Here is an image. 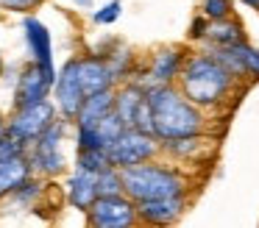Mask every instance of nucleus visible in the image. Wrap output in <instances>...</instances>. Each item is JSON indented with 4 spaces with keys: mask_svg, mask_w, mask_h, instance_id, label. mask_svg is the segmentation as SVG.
<instances>
[{
    "mask_svg": "<svg viewBox=\"0 0 259 228\" xmlns=\"http://www.w3.org/2000/svg\"><path fill=\"white\" fill-rule=\"evenodd\" d=\"M176 86L187 95L195 106H201L206 114L220 117L231 111L237 103V95L248 86L242 78H237L223 61L214 56L212 48H192L184 61Z\"/></svg>",
    "mask_w": 259,
    "mask_h": 228,
    "instance_id": "nucleus-1",
    "label": "nucleus"
},
{
    "mask_svg": "<svg viewBox=\"0 0 259 228\" xmlns=\"http://www.w3.org/2000/svg\"><path fill=\"white\" fill-rule=\"evenodd\" d=\"M151 100V131L159 142L195 133H214V117L195 106L176 83L148 89Z\"/></svg>",
    "mask_w": 259,
    "mask_h": 228,
    "instance_id": "nucleus-2",
    "label": "nucleus"
},
{
    "mask_svg": "<svg viewBox=\"0 0 259 228\" xmlns=\"http://www.w3.org/2000/svg\"><path fill=\"white\" fill-rule=\"evenodd\" d=\"M123 187L134 203L173 198V195H192L195 192V172L159 156V159L123 170Z\"/></svg>",
    "mask_w": 259,
    "mask_h": 228,
    "instance_id": "nucleus-3",
    "label": "nucleus"
},
{
    "mask_svg": "<svg viewBox=\"0 0 259 228\" xmlns=\"http://www.w3.org/2000/svg\"><path fill=\"white\" fill-rule=\"evenodd\" d=\"M70 131H73V120L59 114L53 125L42 133L36 142L28 145V159L36 175L56 181V178L67 175V156H64V142H67Z\"/></svg>",
    "mask_w": 259,
    "mask_h": 228,
    "instance_id": "nucleus-4",
    "label": "nucleus"
},
{
    "mask_svg": "<svg viewBox=\"0 0 259 228\" xmlns=\"http://www.w3.org/2000/svg\"><path fill=\"white\" fill-rule=\"evenodd\" d=\"M190 56L187 44H162L156 48L148 59H142L137 64L134 81H140L142 86H164V83H176L184 70V61Z\"/></svg>",
    "mask_w": 259,
    "mask_h": 228,
    "instance_id": "nucleus-5",
    "label": "nucleus"
},
{
    "mask_svg": "<svg viewBox=\"0 0 259 228\" xmlns=\"http://www.w3.org/2000/svg\"><path fill=\"white\" fill-rule=\"evenodd\" d=\"M56 117H59V109L53 103V98L36 100V103H28V106H14L6 117V133H12L14 139H20L28 148L31 142H36L53 125Z\"/></svg>",
    "mask_w": 259,
    "mask_h": 228,
    "instance_id": "nucleus-6",
    "label": "nucleus"
},
{
    "mask_svg": "<svg viewBox=\"0 0 259 228\" xmlns=\"http://www.w3.org/2000/svg\"><path fill=\"white\" fill-rule=\"evenodd\" d=\"M109 161L120 170H128L134 164H142V161H151L162 156V142L153 136L151 131H142V128H123L120 136L114 139L106 148Z\"/></svg>",
    "mask_w": 259,
    "mask_h": 228,
    "instance_id": "nucleus-7",
    "label": "nucleus"
},
{
    "mask_svg": "<svg viewBox=\"0 0 259 228\" xmlns=\"http://www.w3.org/2000/svg\"><path fill=\"white\" fill-rule=\"evenodd\" d=\"M28 175H34L28 148L12 133H3L0 136V200L12 198Z\"/></svg>",
    "mask_w": 259,
    "mask_h": 228,
    "instance_id": "nucleus-8",
    "label": "nucleus"
},
{
    "mask_svg": "<svg viewBox=\"0 0 259 228\" xmlns=\"http://www.w3.org/2000/svg\"><path fill=\"white\" fill-rule=\"evenodd\" d=\"M162 156L187 167V170L209 167L218 156V133H195V136L167 139V142H162Z\"/></svg>",
    "mask_w": 259,
    "mask_h": 228,
    "instance_id": "nucleus-9",
    "label": "nucleus"
},
{
    "mask_svg": "<svg viewBox=\"0 0 259 228\" xmlns=\"http://www.w3.org/2000/svg\"><path fill=\"white\" fill-rule=\"evenodd\" d=\"M114 111H117V117L123 120L125 128L151 131V100H148V86H142L134 78L117 83V86H114Z\"/></svg>",
    "mask_w": 259,
    "mask_h": 228,
    "instance_id": "nucleus-10",
    "label": "nucleus"
},
{
    "mask_svg": "<svg viewBox=\"0 0 259 228\" xmlns=\"http://www.w3.org/2000/svg\"><path fill=\"white\" fill-rule=\"evenodd\" d=\"M87 222L92 228H131L140 225L137 203L125 192L120 195H101L87 211Z\"/></svg>",
    "mask_w": 259,
    "mask_h": 228,
    "instance_id": "nucleus-11",
    "label": "nucleus"
},
{
    "mask_svg": "<svg viewBox=\"0 0 259 228\" xmlns=\"http://www.w3.org/2000/svg\"><path fill=\"white\" fill-rule=\"evenodd\" d=\"M59 70H45L36 61H28L14 78V92H12V109L14 106H28L36 100H45L53 95Z\"/></svg>",
    "mask_w": 259,
    "mask_h": 228,
    "instance_id": "nucleus-12",
    "label": "nucleus"
},
{
    "mask_svg": "<svg viewBox=\"0 0 259 228\" xmlns=\"http://www.w3.org/2000/svg\"><path fill=\"white\" fill-rule=\"evenodd\" d=\"M51 98H53V103H56L59 114L67 117V120H75L78 109L87 100V92H84L81 78H78V61H75V56H70V59L59 67V75H56V83H53Z\"/></svg>",
    "mask_w": 259,
    "mask_h": 228,
    "instance_id": "nucleus-13",
    "label": "nucleus"
},
{
    "mask_svg": "<svg viewBox=\"0 0 259 228\" xmlns=\"http://www.w3.org/2000/svg\"><path fill=\"white\" fill-rule=\"evenodd\" d=\"M192 206V195H173V198H159V200H140L137 214L142 225H176L184 220V214Z\"/></svg>",
    "mask_w": 259,
    "mask_h": 228,
    "instance_id": "nucleus-14",
    "label": "nucleus"
},
{
    "mask_svg": "<svg viewBox=\"0 0 259 228\" xmlns=\"http://www.w3.org/2000/svg\"><path fill=\"white\" fill-rule=\"evenodd\" d=\"M212 50L237 78H242V81L248 83V86H251V83H259V48L256 44L242 39V42H237V44L212 48Z\"/></svg>",
    "mask_w": 259,
    "mask_h": 228,
    "instance_id": "nucleus-15",
    "label": "nucleus"
},
{
    "mask_svg": "<svg viewBox=\"0 0 259 228\" xmlns=\"http://www.w3.org/2000/svg\"><path fill=\"white\" fill-rule=\"evenodd\" d=\"M23 36H25V48H28L31 61H36L45 70H59L56 61H53V36L36 14L23 17Z\"/></svg>",
    "mask_w": 259,
    "mask_h": 228,
    "instance_id": "nucleus-16",
    "label": "nucleus"
},
{
    "mask_svg": "<svg viewBox=\"0 0 259 228\" xmlns=\"http://www.w3.org/2000/svg\"><path fill=\"white\" fill-rule=\"evenodd\" d=\"M98 198H101V195H98V175H92V172H87V170H78V167H75L73 172H67V178H64V200H67L75 211L87 214L90 206L95 203Z\"/></svg>",
    "mask_w": 259,
    "mask_h": 228,
    "instance_id": "nucleus-17",
    "label": "nucleus"
},
{
    "mask_svg": "<svg viewBox=\"0 0 259 228\" xmlns=\"http://www.w3.org/2000/svg\"><path fill=\"white\" fill-rule=\"evenodd\" d=\"M242 39H248L245 25L237 14H231L223 20H209V33L201 48H226V44H237Z\"/></svg>",
    "mask_w": 259,
    "mask_h": 228,
    "instance_id": "nucleus-18",
    "label": "nucleus"
},
{
    "mask_svg": "<svg viewBox=\"0 0 259 228\" xmlns=\"http://www.w3.org/2000/svg\"><path fill=\"white\" fill-rule=\"evenodd\" d=\"M112 111H114V89H103V92H95L84 100V106L78 109L73 125H98Z\"/></svg>",
    "mask_w": 259,
    "mask_h": 228,
    "instance_id": "nucleus-19",
    "label": "nucleus"
},
{
    "mask_svg": "<svg viewBox=\"0 0 259 228\" xmlns=\"http://www.w3.org/2000/svg\"><path fill=\"white\" fill-rule=\"evenodd\" d=\"M75 167L98 175V172H103L106 167H112V161H109L106 148H84V150H75Z\"/></svg>",
    "mask_w": 259,
    "mask_h": 228,
    "instance_id": "nucleus-20",
    "label": "nucleus"
},
{
    "mask_svg": "<svg viewBox=\"0 0 259 228\" xmlns=\"http://www.w3.org/2000/svg\"><path fill=\"white\" fill-rule=\"evenodd\" d=\"M125 192L123 187V170L120 167H106L103 172H98V195H120Z\"/></svg>",
    "mask_w": 259,
    "mask_h": 228,
    "instance_id": "nucleus-21",
    "label": "nucleus"
},
{
    "mask_svg": "<svg viewBox=\"0 0 259 228\" xmlns=\"http://www.w3.org/2000/svg\"><path fill=\"white\" fill-rule=\"evenodd\" d=\"M201 14L209 20H223V17L234 14V0H201Z\"/></svg>",
    "mask_w": 259,
    "mask_h": 228,
    "instance_id": "nucleus-22",
    "label": "nucleus"
},
{
    "mask_svg": "<svg viewBox=\"0 0 259 228\" xmlns=\"http://www.w3.org/2000/svg\"><path fill=\"white\" fill-rule=\"evenodd\" d=\"M48 0H0V11L3 14H20V17H25V14H34L39 6H45Z\"/></svg>",
    "mask_w": 259,
    "mask_h": 228,
    "instance_id": "nucleus-23",
    "label": "nucleus"
},
{
    "mask_svg": "<svg viewBox=\"0 0 259 228\" xmlns=\"http://www.w3.org/2000/svg\"><path fill=\"white\" fill-rule=\"evenodd\" d=\"M120 14H123V3H120V0H109L106 6H101V9L92 14V22H95V25H114V22L120 20Z\"/></svg>",
    "mask_w": 259,
    "mask_h": 228,
    "instance_id": "nucleus-24",
    "label": "nucleus"
},
{
    "mask_svg": "<svg viewBox=\"0 0 259 228\" xmlns=\"http://www.w3.org/2000/svg\"><path fill=\"white\" fill-rule=\"evenodd\" d=\"M206 33H209V17H203L198 11L190 22V31H187V42L190 44H203L206 42Z\"/></svg>",
    "mask_w": 259,
    "mask_h": 228,
    "instance_id": "nucleus-25",
    "label": "nucleus"
},
{
    "mask_svg": "<svg viewBox=\"0 0 259 228\" xmlns=\"http://www.w3.org/2000/svg\"><path fill=\"white\" fill-rule=\"evenodd\" d=\"M75 6H78V9H92V6H95V0H73Z\"/></svg>",
    "mask_w": 259,
    "mask_h": 228,
    "instance_id": "nucleus-26",
    "label": "nucleus"
},
{
    "mask_svg": "<svg viewBox=\"0 0 259 228\" xmlns=\"http://www.w3.org/2000/svg\"><path fill=\"white\" fill-rule=\"evenodd\" d=\"M240 3H245L248 9H253V11H259V0H240Z\"/></svg>",
    "mask_w": 259,
    "mask_h": 228,
    "instance_id": "nucleus-27",
    "label": "nucleus"
},
{
    "mask_svg": "<svg viewBox=\"0 0 259 228\" xmlns=\"http://www.w3.org/2000/svg\"><path fill=\"white\" fill-rule=\"evenodd\" d=\"M6 133V114H0V136Z\"/></svg>",
    "mask_w": 259,
    "mask_h": 228,
    "instance_id": "nucleus-28",
    "label": "nucleus"
},
{
    "mask_svg": "<svg viewBox=\"0 0 259 228\" xmlns=\"http://www.w3.org/2000/svg\"><path fill=\"white\" fill-rule=\"evenodd\" d=\"M3 70H6V61H3V53H0V75H3Z\"/></svg>",
    "mask_w": 259,
    "mask_h": 228,
    "instance_id": "nucleus-29",
    "label": "nucleus"
},
{
    "mask_svg": "<svg viewBox=\"0 0 259 228\" xmlns=\"http://www.w3.org/2000/svg\"><path fill=\"white\" fill-rule=\"evenodd\" d=\"M0 17H3V11H0Z\"/></svg>",
    "mask_w": 259,
    "mask_h": 228,
    "instance_id": "nucleus-30",
    "label": "nucleus"
}]
</instances>
